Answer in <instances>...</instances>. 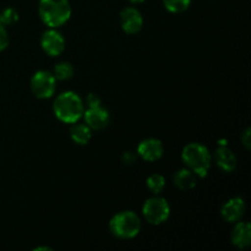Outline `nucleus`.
I'll return each mask as SVG.
<instances>
[{
	"instance_id": "obj_1",
	"label": "nucleus",
	"mask_w": 251,
	"mask_h": 251,
	"mask_svg": "<svg viewBox=\"0 0 251 251\" xmlns=\"http://www.w3.org/2000/svg\"><path fill=\"white\" fill-rule=\"evenodd\" d=\"M53 110L60 122L65 124H74L82 118L85 105L77 93L66 91L55 98Z\"/></svg>"
},
{
	"instance_id": "obj_2",
	"label": "nucleus",
	"mask_w": 251,
	"mask_h": 251,
	"mask_svg": "<svg viewBox=\"0 0 251 251\" xmlns=\"http://www.w3.org/2000/svg\"><path fill=\"white\" fill-rule=\"evenodd\" d=\"M38 14L43 24L50 28L63 26L71 16L69 0H39Z\"/></svg>"
},
{
	"instance_id": "obj_3",
	"label": "nucleus",
	"mask_w": 251,
	"mask_h": 251,
	"mask_svg": "<svg viewBox=\"0 0 251 251\" xmlns=\"http://www.w3.org/2000/svg\"><path fill=\"white\" fill-rule=\"evenodd\" d=\"M181 158L190 171L200 178H205L211 168V153L206 146L199 142H190L181 152Z\"/></svg>"
},
{
	"instance_id": "obj_4",
	"label": "nucleus",
	"mask_w": 251,
	"mask_h": 251,
	"mask_svg": "<svg viewBox=\"0 0 251 251\" xmlns=\"http://www.w3.org/2000/svg\"><path fill=\"white\" fill-rule=\"evenodd\" d=\"M109 230L119 239H132L141 230V220L132 211H122L112 217L109 222Z\"/></svg>"
},
{
	"instance_id": "obj_5",
	"label": "nucleus",
	"mask_w": 251,
	"mask_h": 251,
	"mask_svg": "<svg viewBox=\"0 0 251 251\" xmlns=\"http://www.w3.org/2000/svg\"><path fill=\"white\" fill-rule=\"evenodd\" d=\"M142 215L144 218L153 226H159L166 222L171 215V206L164 198L154 195L147 199L142 206Z\"/></svg>"
},
{
	"instance_id": "obj_6",
	"label": "nucleus",
	"mask_w": 251,
	"mask_h": 251,
	"mask_svg": "<svg viewBox=\"0 0 251 251\" xmlns=\"http://www.w3.org/2000/svg\"><path fill=\"white\" fill-rule=\"evenodd\" d=\"M55 77L51 73L46 70H39L33 74L31 78V91L39 100L50 98L55 92Z\"/></svg>"
},
{
	"instance_id": "obj_7",
	"label": "nucleus",
	"mask_w": 251,
	"mask_h": 251,
	"mask_svg": "<svg viewBox=\"0 0 251 251\" xmlns=\"http://www.w3.org/2000/svg\"><path fill=\"white\" fill-rule=\"evenodd\" d=\"M41 46L49 56H58L65 49V39L60 32L55 28H50L42 34Z\"/></svg>"
},
{
	"instance_id": "obj_8",
	"label": "nucleus",
	"mask_w": 251,
	"mask_h": 251,
	"mask_svg": "<svg viewBox=\"0 0 251 251\" xmlns=\"http://www.w3.org/2000/svg\"><path fill=\"white\" fill-rule=\"evenodd\" d=\"M144 25L142 15L136 7H125L120 11V26L127 34L139 33Z\"/></svg>"
},
{
	"instance_id": "obj_9",
	"label": "nucleus",
	"mask_w": 251,
	"mask_h": 251,
	"mask_svg": "<svg viewBox=\"0 0 251 251\" xmlns=\"http://www.w3.org/2000/svg\"><path fill=\"white\" fill-rule=\"evenodd\" d=\"M163 144L161 140L149 137L142 140L137 146V156L141 157L146 162H156L163 156Z\"/></svg>"
},
{
	"instance_id": "obj_10",
	"label": "nucleus",
	"mask_w": 251,
	"mask_h": 251,
	"mask_svg": "<svg viewBox=\"0 0 251 251\" xmlns=\"http://www.w3.org/2000/svg\"><path fill=\"white\" fill-rule=\"evenodd\" d=\"M83 118H85V123L91 127L92 130L96 131H100L103 130L104 127H107V125L109 124V113L107 109L100 107H93V108H87V109L83 112Z\"/></svg>"
},
{
	"instance_id": "obj_11",
	"label": "nucleus",
	"mask_w": 251,
	"mask_h": 251,
	"mask_svg": "<svg viewBox=\"0 0 251 251\" xmlns=\"http://www.w3.org/2000/svg\"><path fill=\"white\" fill-rule=\"evenodd\" d=\"M245 201L242 198H232L222 206L221 215L228 223H235L242 220L245 212Z\"/></svg>"
},
{
	"instance_id": "obj_12",
	"label": "nucleus",
	"mask_w": 251,
	"mask_h": 251,
	"mask_svg": "<svg viewBox=\"0 0 251 251\" xmlns=\"http://www.w3.org/2000/svg\"><path fill=\"white\" fill-rule=\"evenodd\" d=\"M232 244L240 250L247 249L251 243V226L249 222H235L232 232Z\"/></svg>"
},
{
	"instance_id": "obj_13",
	"label": "nucleus",
	"mask_w": 251,
	"mask_h": 251,
	"mask_svg": "<svg viewBox=\"0 0 251 251\" xmlns=\"http://www.w3.org/2000/svg\"><path fill=\"white\" fill-rule=\"evenodd\" d=\"M216 164L226 173H233L237 168L238 159L234 152L227 146H220L215 152Z\"/></svg>"
},
{
	"instance_id": "obj_14",
	"label": "nucleus",
	"mask_w": 251,
	"mask_h": 251,
	"mask_svg": "<svg viewBox=\"0 0 251 251\" xmlns=\"http://www.w3.org/2000/svg\"><path fill=\"white\" fill-rule=\"evenodd\" d=\"M173 181L179 190L189 191L198 185V176L189 168H183L174 173Z\"/></svg>"
},
{
	"instance_id": "obj_15",
	"label": "nucleus",
	"mask_w": 251,
	"mask_h": 251,
	"mask_svg": "<svg viewBox=\"0 0 251 251\" xmlns=\"http://www.w3.org/2000/svg\"><path fill=\"white\" fill-rule=\"evenodd\" d=\"M70 136L75 144L83 146V145H87L90 142L91 137H92V129L86 123L80 124V123L76 122L71 126Z\"/></svg>"
},
{
	"instance_id": "obj_16",
	"label": "nucleus",
	"mask_w": 251,
	"mask_h": 251,
	"mask_svg": "<svg viewBox=\"0 0 251 251\" xmlns=\"http://www.w3.org/2000/svg\"><path fill=\"white\" fill-rule=\"evenodd\" d=\"M53 75L55 80L59 81H66L74 76V66L68 61H63L54 66Z\"/></svg>"
},
{
	"instance_id": "obj_17",
	"label": "nucleus",
	"mask_w": 251,
	"mask_h": 251,
	"mask_svg": "<svg viewBox=\"0 0 251 251\" xmlns=\"http://www.w3.org/2000/svg\"><path fill=\"white\" fill-rule=\"evenodd\" d=\"M146 186L153 195H159L166 186V179L161 174H152L147 178Z\"/></svg>"
},
{
	"instance_id": "obj_18",
	"label": "nucleus",
	"mask_w": 251,
	"mask_h": 251,
	"mask_svg": "<svg viewBox=\"0 0 251 251\" xmlns=\"http://www.w3.org/2000/svg\"><path fill=\"white\" fill-rule=\"evenodd\" d=\"M164 7L172 14H180L186 11L191 4V0H163Z\"/></svg>"
},
{
	"instance_id": "obj_19",
	"label": "nucleus",
	"mask_w": 251,
	"mask_h": 251,
	"mask_svg": "<svg viewBox=\"0 0 251 251\" xmlns=\"http://www.w3.org/2000/svg\"><path fill=\"white\" fill-rule=\"evenodd\" d=\"M17 21H19V12L12 7L2 10V12L0 14V24H2L4 26H9Z\"/></svg>"
},
{
	"instance_id": "obj_20",
	"label": "nucleus",
	"mask_w": 251,
	"mask_h": 251,
	"mask_svg": "<svg viewBox=\"0 0 251 251\" xmlns=\"http://www.w3.org/2000/svg\"><path fill=\"white\" fill-rule=\"evenodd\" d=\"M7 46H9V33L4 25L0 24V51L6 49Z\"/></svg>"
},
{
	"instance_id": "obj_21",
	"label": "nucleus",
	"mask_w": 251,
	"mask_h": 251,
	"mask_svg": "<svg viewBox=\"0 0 251 251\" xmlns=\"http://www.w3.org/2000/svg\"><path fill=\"white\" fill-rule=\"evenodd\" d=\"M86 103H87L88 108H93V107H100L102 100H100V98L98 97L96 93H88L87 97H86Z\"/></svg>"
},
{
	"instance_id": "obj_22",
	"label": "nucleus",
	"mask_w": 251,
	"mask_h": 251,
	"mask_svg": "<svg viewBox=\"0 0 251 251\" xmlns=\"http://www.w3.org/2000/svg\"><path fill=\"white\" fill-rule=\"evenodd\" d=\"M136 159H137V154L134 153V152H131V151L124 152L122 156L123 163L126 164V166H131V164H134L135 162H136Z\"/></svg>"
},
{
	"instance_id": "obj_23",
	"label": "nucleus",
	"mask_w": 251,
	"mask_h": 251,
	"mask_svg": "<svg viewBox=\"0 0 251 251\" xmlns=\"http://www.w3.org/2000/svg\"><path fill=\"white\" fill-rule=\"evenodd\" d=\"M242 144L244 145V147L247 150H250L251 147V130L250 127H247V129L244 130V131L242 132Z\"/></svg>"
},
{
	"instance_id": "obj_24",
	"label": "nucleus",
	"mask_w": 251,
	"mask_h": 251,
	"mask_svg": "<svg viewBox=\"0 0 251 251\" xmlns=\"http://www.w3.org/2000/svg\"><path fill=\"white\" fill-rule=\"evenodd\" d=\"M41 250L51 251V248H48V247H39V248H36V249H34V251H41Z\"/></svg>"
},
{
	"instance_id": "obj_25",
	"label": "nucleus",
	"mask_w": 251,
	"mask_h": 251,
	"mask_svg": "<svg viewBox=\"0 0 251 251\" xmlns=\"http://www.w3.org/2000/svg\"><path fill=\"white\" fill-rule=\"evenodd\" d=\"M131 4H141V2H144L145 0H129Z\"/></svg>"
}]
</instances>
